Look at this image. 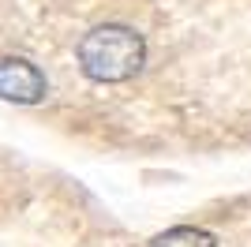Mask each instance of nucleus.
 Masks as SVG:
<instances>
[{
    "label": "nucleus",
    "mask_w": 251,
    "mask_h": 247,
    "mask_svg": "<svg viewBox=\"0 0 251 247\" xmlns=\"http://www.w3.org/2000/svg\"><path fill=\"white\" fill-rule=\"evenodd\" d=\"M147 60V41L131 26L105 23L79 41V68L90 82H127Z\"/></svg>",
    "instance_id": "obj_1"
},
{
    "label": "nucleus",
    "mask_w": 251,
    "mask_h": 247,
    "mask_svg": "<svg viewBox=\"0 0 251 247\" xmlns=\"http://www.w3.org/2000/svg\"><path fill=\"white\" fill-rule=\"evenodd\" d=\"M45 75L30 60L19 56H0V98L15 105H38L45 98Z\"/></svg>",
    "instance_id": "obj_2"
},
{
    "label": "nucleus",
    "mask_w": 251,
    "mask_h": 247,
    "mask_svg": "<svg viewBox=\"0 0 251 247\" xmlns=\"http://www.w3.org/2000/svg\"><path fill=\"white\" fill-rule=\"evenodd\" d=\"M150 247H218V240L210 236L206 228L176 225V228H165L161 236H154V240H150Z\"/></svg>",
    "instance_id": "obj_3"
}]
</instances>
